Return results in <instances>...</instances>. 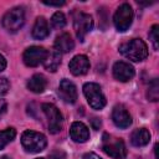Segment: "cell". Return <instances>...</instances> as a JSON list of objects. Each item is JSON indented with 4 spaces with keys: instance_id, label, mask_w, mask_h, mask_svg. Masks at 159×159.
<instances>
[{
    "instance_id": "obj_1",
    "label": "cell",
    "mask_w": 159,
    "mask_h": 159,
    "mask_svg": "<svg viewBox=\"0 0 159 159\" xmlns=\"http://www.w3.org/2000/svg\"><path fill=\"white\" fill-rule=\"evenodd\" d=\"M119 52L130 61L140 62L148 56V46L140 39H132L120 45Z\"/></svg>"
},
{
    "instance_id": "obj_2",
    "label": "cell",
    "mask_w": 159,
    "mask_h": 159,
    "mask_svg": "<svg viewBox=\"0 0 159 159\" xmlns=\"http://www.w3.org/2000/svg\"><path fill=\"white\" fill-rule=\"evenodd\" d=\"M21 144L24 149L29 153H39L43 150L47 145L46 137L35 130H25L21 135Z\"/></svg>"
},
{
    "instance_id": "obj_3",
    "label": "cell",
    "mask_w": 159,
    "mask_h": 159,
    "mask_svg": "<svg viewBox=\"0 0 159 159\" xmlns=\"http://www.w3.org/2000/svg\"><path fill=\"white\" fill-rule=\"evenodd\" d=\"M1 24H2L4 29L9 32L19 31L25 24V11H24V9L20 7V6H16V7H12L11 10H9L2 16Z\"/></svg>"
},
{
    "instance_id": "obj_4",
    "label": "cell",
    "mask_w": 159,
    "mask_h": 159,
    "mask_svg": "<svg viewBox=\"0 0 159 159\" xmlns=\"http://www.w3.org/2000/svg\"><path fill=\"white\" fill-rule=\"evenodd\" d=\"M102 148L106 154L114 159H124L127 155V149L124 142L109 134H104L102 139Z\"/></svg>"
},
{
    "instance_id": "obj_5",
    "label": "cell",
    "mask_w": 159,
    "mask_h": 159,
    "mask_svg": "<svg viewBox=\"0 0 159 159\" xmlns=\"http://www.w3.org/2000/svg\"><path fill=\"white\" fill-rule=\"evenodd\" d=\"M83 93L87 98L88 104L93 109H102L106 106V97L99 87V84L88 82L83 86Z\"/></svg>"
},
{
    "instance_id": "obj_6",
    "label": "cell",
    "mask_w": 159,
    "mask_h": 159,
    "mask_svg": "<svg viewBox=\"0 0 159 159\" xmlns=\"http://www.w3.org/2000/svg\"><path fill=\"white\" fill-rule=\"evenodd\" d=\"M133 16H134L133 9L129 4L124 2V4L119 5V7L117 9V11L114 12V16H113V22H114L116 29L119 32L127 31L129 29V26L132 25Z\"/></svg>"
},
{
    "instance_id": "obj_7",
    "label": "cell",
    "mask_w": 159,
    "mask_h": 159,
    "mask_svg": "<svg viewBox=\"0 0 159 159\" xmlns=\"http://www.w3.org/2000/svg\"><path fill=\"white\" fill-rule=\"evenodd\" d=\"M45 116L47 117L48 120V130L52 134H56L58 132H61L62 127H63V117L60 112V109L52 104V103H43L41 106Z\"/></svg>"
},
{
    "instance_id": "obj_8",
    "label": "cell",
    "mask_w": 159,
    "mask_h": 159,
    "mask_svg": "<svg viewBox=\"0 0 159 159\" xmlns=\"http://www.w3.org/2000/svg\"><path fill=\"white\" fill-rule=\"evenodd\" d=\"M93 27V19L89 14L86 12H76L73 16V29L76 32V36L80 39V41H83L86 35L92 30Z\"/></svg>"
},
{
    "instance_id": "obj_9",
    "label": "cell",
    "mask_w": 159,
    "mask_h": 159,
    "mask_svg": "<svg viewBox=\"0 0 159 159\" xmlns=\"http://www.w3.org/2000/svg\"><path fill=\"white\" fill-rule=\"evenodd\" d=\"M47 56V50L41 46H30L24 51L22 60L24 63L29 67H36L40 63H43Z\"/></svg>"
},
{
    "instance_id": "obj_10",
    "label": "cell",
    "mask_w": 159,
    "mask_h": 159,
    "mask_svg": "<svg viewBox=\"0 0 159 159\" xmlns=\"http://www.w3.org/2000/svg\"><path fill=\"white\" fill-rule=\"evenodd\" d=\"M134 68L132 65L124 61H118L113 65V76L120 82H128L134 77Z\"/></svg>"
},
{
    "instance_id": "obj_11",
    "label": "cell",
    "mask_w": 159,
    "mask_h": 159,
    "mask_svg": "<svg viewBox=\"0 0 159 159\" xmlns=\"http://www.w3.org/2000/svg\"><path fill=\"white\" fill-rule=\"evenodd\" d=\"M112 120L116 124V127L120 129H125L132 124V117L129 112L122 106L117 104L112 111Z\"/></svg>"
},
{
    "instance_id": "obj_12",
    "label": "cell",
    "mask_w": 159,
    "mask_h": 159,
    "mask_svg": "<svg viewBox=\"0 0 159 159\" xmlns=\"http://www.w3.org/2000/svg\"><path fill=\"white\" fill-rule=\"evenodd\" d=\"M58 94L66 103H75L77 101V88L70 80L63 78L60 82Z\"/></svg>"
},
{
    "instance_id": "obj_13",
    "label": "cell",
    "mask_w": 159,
    "mask_h": 159,
    "mask_svg": "<svg viewBox=\"0 0 159 159\" xmlns=\"http://www.w3.org/2000/svg\"><path fill=\"white\" fill-rule=\"evenodd\" d=\"M68 68L72 75L82 76L89 70V60L84 55H76L68 63Z\"/></svg>"
},
{
    "instance_id": "obj_14",
    "label": "cell",
    "mask_w": 159,
    "mask_h": 159,
    "mask_svg": "<svg viewBox=\"0 0 159 159\" xmlns=\"http://www.w3.org/2000/svg\"><path fill=\"white\" fill-rule=\"evenodd\" d=\"M70 135L76 143H84L89 139V130L82 122H73L70 128Z\"/></svg>"
},
{
    "instance_id": "obj_15",
    "label": "cell",
    "mask_w": 159,
    "mask_h": 159,
    "mask_svg": "<svg viewBox=\"0 0 159 159\" xmlns=\"http://www.w3.org/2000/svg\"><path fill=\"white\" fill-rule=\"evenodd\" d=\"M75 47V42L71 37V35L68 32H63L61 35H58L55 40V48L61 53H67V52H71Z\"/></svg>"
},
{
    "instance_id": "obj_16",
    "label": "cell",
    "mask_w": 159,
    "mask_h": 159,
    "mask_svg": "<svg viewBox=\"0 0 159 159\" xmlns=\"http://www.w3.org/2000/svg\"><path fill=\"white\" fill-rule=\"evenodd\" d=\"M50 34V27L47 20L43 16H39L32 27V37L36 40H43Z\"/></svg>"
},
{
    "instance_id": "obj_17",
    "label": "cell",
    "mask_w": 159,
    "mask_h": 159,
    "mask_svg": "<svg viewBox=\"0 0 159 159\" xmlns=\"http://www.w3.org/2000/svg\"><path fill=\"white\" fill-rule=\"evenodd\" d=\"M60 65H61V53L56 48H52V50L47 51L46 60L43 61L45 68L50 72H55L60 67Z\"/></svg>"
},
{
    "instance_id": "obj_18",
    "label": "cell",
    "mask_w": 159,
    "mask_h": 159,
    "mask_svg": "<svg viewBox=\"0 0 159 159\" xmlns=\"http://www.w3.org/2000/svg\"><path fill=\"white\" fill-rule=\"evenodd\" d=\"M150 140V133L145 128L135 129L130 135V143L134 147H144Z\"/></svg>"
},
{
    "instance_id": "obj_19",
    "label": "cell",
    "mask_w": 159,
    "mask_h": 159,
    "mask_svg": "<svg viewBox=\"0 0 159 159\" xmlns=\"http://www.w3.org/2000/svg\"><path fill=\"white\" fill-rule=\"evenodd\" d=\"M46 86H47V81H46L45 76H42L40 73L34 75L27 81V88L34 93H42L45 91Z\"/></svg>"
},
{
    "instance_id": "obj_20",
    "label": "cell",
    "mask_w": 159,
    "mask_h": 159,
    "mask_svg": "<svg viewBox=\"0 0 159 159\" xmlns=\"http://www.w3.org/2000/svg\"><path fill=\"white\" fill-rule=\"evenodd\" d=\"M16 135V130L14 128H6L5 130H0V149L5 148L11 140H14Z\"/></svg>"
},
{
    "instance_id": "obj_21",
    "label": "cell",
    "mask_w": 159,
    "mask_h": 159,
    "mask_svg": "<svg viewBox=\"0 0 159 159\" xmlns=\"http://www.w3.org/2000/svg\"><path fill=\"white\" fill-rule=\"evenodd\" d=\"M51 24H52V26L55 29L65 27V25H66V16L63 15V12H61V11L55 12L52 15V17H51Z\"/></svg>"
},
{
    "instance_id": "obj_22",
    "label": "cell",
    "mask_w": 159,
    "mask_h": 159,
    "mask_svg": "<svg viewBox=\"0 0 159 159\" xmlns=\"http://www.w3.org/2000/svg\"><path fill=\"white\" fill-rule=\"evenodd\" d=\"M159 86H158V81L157 78H154L150 83H149V88H148V98L153 102L158 101V97H159Z\"/></svg>"
},
{
    "instance_id": "obj_23",
    "label": "cell",
    "mask_w": 159,
    "mask_h": 159,
    "mask_svg": "<svg viewBox=\"0 0 159 159\" xmlns=\"http://www.w3.org/2000/svg\"><path fill=\"white\" fill-rule=\"evenodd\" d=\"M149 39L152 40V43L154 46L155 50H158L159 47V26L158 25H153L150 31H149Z\"/></svg>"
},
{
    "instance_id": "obj_24",
    "label": "cell",
    "mask_w": 159,
    "mask_h": 159,
    "mask_svg": "<svg viewBox=\"0 0 159 159\" xmlns=\"http://www.w3.org/2000/svg\"><path fill=\"white\" fill-rule=\"evenodd\" d=\"M9 86H10L9 84V81L6 78H4V77H0V96L5 94L7 92Z\"/></svg>"
},
{
    "instance_id": "obj_25",
    "label": "cell",
    "mask_w": 159,
    "mask_h": 159,
    "mask_svg": "<svg viewBox=\"0 0 159 159\" xmlns=\"http://www.w3.org/2000/svg\"><path fill=\"white\" fill-rule=\"evenodd\" d=\"M52 159H65V153L62 150H55L51 153Z\"/></svg>"
},
{
    "instance_id": "obj_26",
    "label": "cell",
    "mask_w": 159,
    "mask_h": 159,
    "mask_svg": "<svg viewBox=\"0 0 159 159\" xmlns=\"http://www.w3.org/2000/svg\"><path fill=\"white\" fill-rule=\"evenodd\" d=\"M45 5H48V6H62L65 5V1H42Z\"/></svg>"
},
{
    "instance_id": "obj_27",
    "label": "cell",
    "mask_w": 159,
    "mask_h": 159,
    "mask_svg": "<svg viewBox=\"0 0 159 159\" xmlns=\"http://www.w3.org/2000/svg\"><path fill=\"white\" fill-rule=\"evenodd\" d=\"M82 159H102L99 155H97L96 153H87L82 157Z\"/></svg>"
},
{
    "instance_id": "obj_28",
    "label": "cell",
    "mask_w": 159,
    "mask_h": 159,
    "mask_svg": "<svg viewBox=\"0 0 159 159\" xmlns=\"http://www.w3.org/2000/svg\"><path fill=\"white\" fill-rule=\"evenodd\" d=\"M5 68H6V60H5V57L0 53V72L4 71Z\"/></svg>"
},
{
    "instance_id": "obj_29",
    "label": "cell",
    "mask_w": 159,
    "mask_h": 159,
    "mask_svg": "<svg viewBox=\"0 0 159 159\" xmlns=\"http://www.w3.org/2000/svg\"><path fill=\"white\" fill-rule=\"evenodd\" d=\"M5 111H6V102L4 99H0V116L5 113Z\"/></svg>"
},
{
    "instance_id": "obj_30",
    "label": "cell",
    "mask_w": 159,
    "mask_h": 159,
    "mask_svg": "<svg viewBox=\"0 0 159 159\" xmlns=\"http://www.w3.org/2000/svg\"><path fill=\"white\" fill-rule=\"evenodd\" d=\"M0 159H10V158H9V157H6V155H4V157H2V158H0Z\"/></svg>"
},
{
    "instance_id": "obj_31",
    "label": "cell",
    "mask_w": 159,
    "mask_h": 159,
    "mask_svg": "<svg viewBox=\"0 0 159 159\" xmlns=\"http://www.w3.org/2000/svg\"><path fill=\"white\" fill-rule=\"evenodd\" d=\"M35 159H45V158H35Z\"/></svg>"
}]
</instances>
